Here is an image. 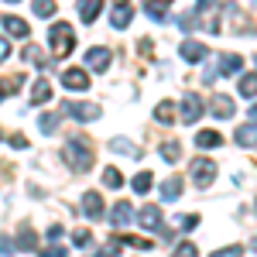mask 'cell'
Returning a JSON list of instances; mask_svg holds the SVG:
<instances>
[{
  "mask_svg": "<svg viewBox=\"0 0 257 257\" xmlns=\"http://www.w3.org/2000/svg\"><path fill=\"white\" fill-rule=\"evenodd\" d=\"M62 158H65V165H69L76 175H82V172L93 168V148H89L86 138H69L65 148H62Z\"/></svg>",
  "mask_w": 257,
  "mask_h": 257,
  "instance_id": "1",
  "label": "cell"
},
{
  "mask_svg": "<svg viewBox=\"0 0 257 257\" xmlns=\"http://www.w3.org/2000/svg\"><path fill=\"white\" fill-rule=\"evenodd\" d=\"M48 45H52V52L59 55V59H65L69 52H72V45H76V35H72V28L69 24H52V31H48Z\"/></svg>",
  "mask_w": 257,
  "mask_h": 257,
  "instance_id": "2",
  "label": "cell"
},
{
  "mask_svg": "<svg viewBox=\"0 0 257 257\" xmlns=\"http://www.w3.org/2000/svg\"><path fill=\"white\" fill-rule=\"evenodd\" d=\"M189 168H192V182H196L199 189H206V185L216 178V165H213L209 158H196Z\"/></svg>",
  "mask_w": 257,
  "mask_h": 257,
  "instance_id": "3",
  "label": "cell"
},
{
  "mask_svg": "<svg viewBox=\"0 0 257 257\" xmlns=\"http://www.w3.org/2000/svg\"><path fill=\"white\" fill-rule=\"evenodd\" d=\"M65 113L76 117V120H82V123H89V120H96L103 110H99L96 103H76V99H69V103H65Z\"/></svg>",
  "mask_w": 257,
  "mask_h": 257,
  "instance_id": "4",
  "label": "cell"
},
{
  "mask_svg": "<svg viewBox=\"0 0 257 257\" xmlns=\"http://www.w3.org/2000/svg\"><path fill=\"white\" fill-rule=\"evenodd\" d=\"M199 117H202V99H199V93H185V99H182V120L185 123H196Z\"/></svg>",
  "mask_w": 257,
  "mask_h": 257,
  "instance_id": "5",
  "label": "cell"
},
{
  "mask_svg": "<svg viewBox=\"0 0 257 257\" xmlns=\"http://www.w3.org/2000/svg\"><path fill=\"white\" fill-rule=\"evenodd\" d=\"M110 59H113L110 48H89V52H86V65H89L93 72H106V69H110Z\"/></svg>",
  "mask_w": 257,
  "mask_h": 257,
  "instance_id": "6",
  "label": "cell"
},
{
  "mask_svg": "<svg viewBox=\"0 0 257 257\" xmlns=\"http://www.w3.org/2000/svg\"><path fill=\"white\" fill-rule=\"evenodd\" d=\"M233 141H237L240 148H254V144H257V120H250V123H240L237 134H233Z\"/></svg>",
  "mask_w": 257,
  "mask_h": 257,
  "instance_id": "7",
  "label": "cell"
},
{
  "mask_svg": "<svg viewBox=\"0 0 257 257\" xmlns=\"http://www.w3.org/2000/svg\"><path fill=\"white\" fill-rule=\"evenodd\" d=\"M62 82H65V89H76V93H79V89L89 86V76H86L82 69H65V72H62Z\"/></svg>",
  "mask_w": 257,
  "mask_h": 257,
  "instance_id": "8",
  "label": "cell"
},
{
  "mask_svg": "<svg viewBox=\"0 0 257 257\" xmlns=\"http://www.w3.org/2000/svg\"><path fill=\"white\" fill-rule=\"evenodd\" d=\"M82 213L89 219L103 216V199H99V192H82Z\"/></svg>",
  "mask_w": 257,
  "mask_h": 257,
  "instance_id": "9",
  "label": "cell"
},
{
  "mask_svg": "<svg viewBox=\"0 0 257 257\" xmlns=\"http://www.w3.org/2000/svg\"><path fill=\"white\" fill-rule=\"evenodd\" d=\"M209 110H213V117H219V120H230V117H233V99L219 93V96H213Z\"/></svg>",
  "mask_w": 257,
  "mask_h": 257,
  "instance_id": "10",
  "label": "cell"
},
{
  "mask_svg": "<svg viewBox=\"0 0 257 257\" xmlns=\"http://www.w3.org/2000/svg\"><path fill=\"white\" fill-rule=\"evenodd\" d=\"M206 55H209L206 45H199V41H182V59L185 62H202Z\"/></svg>",
  "mask_w": 257,
  "mask_h": 257,
  "instance_id": "11",
  "label": "cell"
},
{
  "mask_svg": "<svg viewBox=\"0 0 257 257\" xmlns=\"http://www.w3.org/2000/svg\"><path fill=\"white\" fill-rule=\"evenodd\" d=\"M4 31L14 35V38H28V35H31V28H28L24 18H4Z\"/></svg>",
  "mask_w": 257,
  "mask_h": 257,
  "instance_id": "12",
  "label": "cell"
},
{
  "mask_svg": "<svg viewBox=\"0 0 257 257\" xmlns=\"http://www.w3.org/2000/svg\"><path fill=\"white\" fill-rule=\"evenodd\" d=\"M131 18H134V11H131L127 4H117V7L110 11V24H113V28H127Z\"/></svg>",
  "mask_w": 257,
  "mask_h": 257,
  "instance_id": "13",
  "label": "cell"
},
{
  "mask_svg": "<svg viewBox=\"0 0 257 257\" xmlns=\"http://www.w3.org/2000/svg\"><path fill=\"white\" fill-rule=\"evenodd\" d=\"M110 219H113V226H127V223L134 219L131 202H117V206H113V213H110Z\"/></svg>",
  "mask_w": 257,
  "mask_h": 257,
  "instance_id": "14",
  "label": "cell"
},
{
  "mask_svg": "<svg viewBox=\"0 0 257 257\" xmlns=\"http://www.w3.org/2000/svg\"><path fill=\"white\" fill-rule=\"evenodd\" d=\"M219 144H223V134H216V131H199L196 134V148H202V151L219 148Z\"/></svg>",
  "mask_w": 257,
  "mask_h": 257,
  "instance_id": "15",
  "label": "cell"
},
{
  "mask_svg": "<svg viewBox=\"0 0 257 257\" xmlns=\"http://www.w3.org/2000/svg\"><path fill=\"white\" fill-rule=\"evenodd\" d=\"M45 99H52V82L45 79H35V86H31V103H45Z\"/></svg>",
  "mask_w": 257,
  "mask_h": 257,
  "instance_id": "16",
  "label": "cell"
},
{
  "mask_svg": "<svg viewBox=\"0 0 257 257\" xmlns=\"http://www.w3.org/2000/svg\"><path fill=\"white\" fill-rule=\"evenodd\" d=\"M158 223H161L158 206H144V209H141V226H144V230H158Z\"/></svg>",
  "mask_w": 257,
  "mask_h": 257,
  "instance_id": "17",
  "label": "cell"
},
{
  "mask_svg": "<svg viewBox=\"0 0 257 257\" xmlns=\"http://www.w3.org/2000/svg\"><path fill=\"white\" fill-rule=\"evenodd\" d=\"M99 7H103V0H79V18L86 21V24H93L99 14Z\"/></svg>",
  "mask_w": 257,
  "mask_h": 257,
  "instance_id": "18",
  "label": "cell"
},
{
  "mask_svg": "<svg viewBox=\"0 0 257 257\" xmlns=\"http://www.w3.org/2000/svg\"><path fill=\"white\" fill-rule=\"evenodd\" d=\"M155 120H158V123H175V103H172V99L158 103V106H155Z\"/></svg>",
  "mask_w": 257,
  "mask_h": 257,
  "instance_id": "19",
  "label": "cell"
},
{
  "mask_svg": "<svg viewBox=\"0 0 257 257\" xmlns=\"http://www.w3.org/2000/svg\"><path fill=\"white\" fill-rule=\"evenodd\" d=\"M18 247L21 250H35V247H38V237H35L31 226H21L18 230Z\"/></svg>",
  "mask_w": 257,
  "mask_h": 257,
  "instance_id": "20",
  "label": "cell"
},
{
  "mask_svg": "<svg viewBox=\"0 0 257 257\" xmlns=\"http://www.w3.org/2000/svg\"><path fill=\"white\" fill-rule=\"evenodd\" d=\"M226 14H230V21H233V31H243V35H250V21H247V14H240L237 7H226Z\"/></svg>",
  "mask_w": 257,
  "mask_h": 257,
  "instance_id": "21",
  "label": "cell"
},
{
  "mask_svg": "<svg viewBox=\"0 0 257 257\" xmlns=\"http://www.w3.org/2000/svg\"><path fill=\"white\" fill-rule=\"evenodd\" d=\"M240 65H243L240 55H223V59H219V72H223V76H233V72H240Z\"/></svg>",
  "mask_w": 257,
  "mask_h": 257,
  "instance_id": "22",
  "label": "cell"
},
{
  "mask_svg": "<svg viewBox=\"0 0 257 257\" xmlns=\"http://www.w3.org/2000/svg\"><path fill=\"white\" fill-rule=\"evenodd\" d=\"M24 62H31L35 69H45V65H48V59L41 55V48H38V45H28V48H24Z\"/></svg>",
  "mask_w": 257,
  "mask_h": 257,
  "instance_id": "23",
  "label": "cell"
},
{
  "mask_svg": "<svg viewBox=\"0 0 257 257\" xmlns=\"http://www.w3.org/2000/svg\"><path fill=\"white\" fill-rule=\"evenodd\" d=\"M237 89H240V96L254 99V96H257V76H240V82H237Z\"/></svg>",
  "mask_w": 257,
  "mask_h": 257,
  "instance_id": "24",
  "label": "cell"
},
{
  "mask_svg": "<svg viewBox=\"0 0 257 257\" xmlns=\"http://www.w3.org/2000/svg\"><path fill=\"white\" fill-rule=\"evenodd\" d=\"M103 185H106V189H120V185H123L120 168H113V165H110V168H103Z\"/></svg>",
  "mask_w": 257,
  "mask_h": 257,
  "instance_id": "25",
  "label": "cell"
},
{
  "mask_svg": "<svg viewBox=\"0 0 257 257\" xmlns=\"http://www.w3.org/2000/svg\"><path fill=\"white\" fill-rule=\"evenodd\" d=\"M161 158H165V161H178V158H182L178 141H165V144H161Z\"/></svg>",
  "mask_w": 257,
  "mask_h": 257,
  "instance_id": "26",
  "label": "cell"
},
{
  "mask_svg": "<svg viewBox=\"0 0 257 257\" xmlns=\"http://www.w3.org/2000/svg\"><path fill=\"white\" fill-rule=\"evenodd\" d=\"M18 86H24V76H11V79L0 82V99L11 96V93H18Z\"/></svg>",
  "mask_w": 257,
  "mask_h": 257,
  "instance_id": "27",
  "label": "cell"
},
{
  "mask_svg": "<svg viewBox=\"0 0 257 257\" xmlns=\"http://www.w3.org/2000/svg\"><path fill=\"white\" fill-rule=\"evenodd\" d=\"M38 127H41V134H55V131H59V117H55V113H41Z\"/></svg>",
  "mask_w": 257,
  "mask_h": 257,
  "instance_id": "28",
  "label": "cell"
},
{
  "mask_svg": "<svg viewBox=\"0 0 257 257\" xmlns=\"http://www.w3.org/2000/svg\"><path fill=\"white\" fill-rule=\"evenodd\" d=\"M178 192H182V178H168V182L161 185V196L165 199H178Z\"/></svg>",
  "mask_w": 257,
  "mask_h": 257,
  "instance_id": "29",
  "label": "cell"
},
{
  "mask_svg": "<svg viewBox=\"0 0 257 257\" xmlns=\"http://www.w3.org/2000/svg\"><path fill=\"white\" fill-rule=\"evenodd\" d=\"M59 7H55V0H35V14L38 18H52Z\"/></svg>",
  "mask_w": 257,
  "mask_h": 257,
  "instance_id": "30",
  "label": "cell"
},
{
  "mask_svg": "<svg viewBox=\"0 0 257 257\" xmlns=\"http://www.w3.org/2000/svg\"><path fill=\"white\" fill-rule=\"evenodd\" d=\"M110 148H113L117 155H138V148H131V141H123V138H113Z\"/></svg>",
  "mask_w": 257,
  "mask_h": 257,
  "instance_id": "31",
  "label": "cell"
},
{
  "mask_svg": "<svg viewBox=\"0 0 257 257\" xmlns=\"http://www.w3.org/2000/svg\"><path fill=\"white\" fill-rule=\"evenodd\" d=\"M151 182H155V178H151V172H141V175L134 178V192H141V196H144V192L151 189Z\"/></svg>",
  "mask_w": 257,
  "mask_h": 257,
  "instance_id": "32",
  "label": "cell"
},
{
  "mask_svg": "<svg viewBox=\"0 0 257 257\" xmlns=\"http://www.w3.org/2000/svg\"><path fill=\"white\" fill-rule=\"evenodd\" d=\"M72 243H79V247H89V243H93L89 230H76V233H72Z\"/></svg>",
  "mask_w": 257,
  "mask_h": 257,
  "instance_id": "33",
  "label": "cell"
},
{
  "mask_svg": "<svg viewBox=\"0 0 257 257\" xmlns=\"http://www.w3.org/2000/svg\"><path fill=\"white\" fill-rule=\"evenodd\" d=\"M216 4L219 0H199V11L202 14H216Z\"/></svg>",
  "mask_w": 257,
  "mask_h": 257,
  "instance_id": "34",
  "label": "cell"
},
{
  "mask_svg": "<svg viewBox=\"0 0 257 257\" xmlns=\"http://www.w3.org/2000/svg\"><path fill=\"white\" fill-rule=\"evenodd\" d=\"M28 144H31V141L24 138V134H14V138H11V148H18V151H24Z\"/></svg>",
  "mask_w": 257,
  "mask_h": 257,
  "instance_id": "35",
  "label": "cell"
},
{
  "mask_svg": "<svg viewBox=\"0 0 257 257\" xmlns=\"http://www.w3.org/2000/svg\"><path fill=\"white\" fill-rule=\"evenodd\" d=\"M178 254H182V257H196L199 250H196V243H182V247H178Z\"/></svg>",
  "mask_w": 257,
  "mask_h": 257,
  "instance_id": "36",
  "label": "cell"
},
{
  "mask_svg": "<svg viewBox=\"0 0 257 257\" xmlns=\"http://www.w3.org/2000/svg\"><path fill=\"white\" fill-rule=\"evenodd\" d=\"M11 55V45H7V38H0V62Z\"/></svg>",
  "mask_w": 257,
  "mask_h": 257,
  "instance_id": "37",
  "label": "cell"
},
{
  "mask_svg": "<svg viewBox=\"0 0 257 257\" xmlns=\"http://www.w3.org/2000/svg\"><path fill=\"white\" fill-rule=\"evenodd\" d=\"M62 237V226H48V240H59Z\"/></svg>",
  "mask_w": 257,
  "mask_h": 257,
  "instance_id": "38",
  "label": "cell"
},
{
  "mask_svg": "<svg viewBox=\"0 0 257 257\" xmlns=\"http://www.w3.org/2000/svg\"><path fill=\"white\" fill-rule=\"evenodd\" d=\"M45 257H65V250H62V247H48V254Z\"/></svg>",
  "mask_w": 257,
  "mask_h": 257,
  "instance_id": "39",
  "label": "cell"
},
{
  "mask_svg": "<svg viewBox=\"0 0 257 257\" xmlns=\"http://www.w3.org/2000/svg\"><path fill=\"white\" fill-rule=\"evenodd\" d=\"M250 247H254V250H257V237H254V243H250Z\"/></svg>",
  "mask_w": 257,
  "mask_h": 257,
  "instance_id": "40",
  "label": "cell"
},
{
  "mask_svg": "<svg viewBox=\"0 0 257 257\" xmlns=\"http://www.w3.org/2000/svg\"><path fill=\"white\" fill-rule=\"evenodd\" d=\"M117 4H127V0H117Z\"/></svg>",
  "mask_w": 257,
  "mask_h": 257,
  "instance_id": "41",
  "label": "cell"
},
{
  "mask_svg": "<svg viewBox=\"0 0 257 257\" xmlns=\"http://www.w3.org/2000/svg\"><path fill=\"white\" fill-rule=\"evenodd\" d=\"M158 4H168V0H158Z\"/></svg>",
  "mask_w": 257,
  "mask_h": 257,
  "instance_id": "42",
  "label": "cell"
},
{
  "mask_svg": "<svg viewBox=\"0 0 257 257\" xmlns=\"http://www.w3.org/2000/svg\"><path fill=\"white\" fill-rule=\"evenodd\" d=\"M11 4H18V0H11Z\"/></svg>",
  "mask_w": 257,
  "mask_h": 257,
  "instance_id": "43",
  "label": "cell"
}]
</instances>
